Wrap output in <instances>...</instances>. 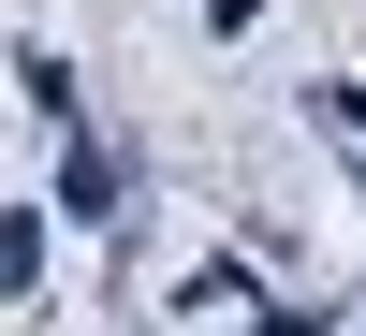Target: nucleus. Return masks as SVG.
Returning a JSON list of instances; mask_svg holds the SVG:
<instances>
[{"label":"nucleus","mask_w":366,"mask_h":336,"mask_svg":"<svg viewBox=\"0 0 366 336\" xmlns=\"http://www.w3.org/2000/svg\"><path fill=\"white\" fill-rule=\"evenodd\" d=\"M59 205H74V220H117V161H103V146H88V132L59 146Z\"/></svg>","instance_id":"nucleus-1"},{"label":"nucleus","mask_w":366,"mask_h":336,"mask_svg":"<svg viewBox=\"0 0 366 336\" xmlns=\"http://www.w3.org/2000/svg\"><path fill=\"white\" fill-rule=\"evenodd\" d=\"M15 292H44V220L0 205V307H15Z\"/></svg>","instance_id":"nucleus-2"},{"label":"nucleus","mask_w":366,"mask_h":336,"mask_svg":"<svg viewBox=\"0 0 366 336\" xmlns=\"http://www.w3.org/2000/svg\"><path fill=\"white\" fill-rule=\"evenodd\" d=\"M15 88H29V117H59V132L88 117V103H74V58H59V44H29V58H15Z\"/></svg>","instance_id":"nucleus-3"},{"label":"nucleus","mask_w":366,"mask_h":336,"mask_svg":"<svg viewBox=\"0 0 366 336\" xmlns=\"http://www.w3.org/2000/svg\"><path fill=\"white\" fill-rule=\"evenodd\" d=\"M176 307H264V278H249V263H191V278H176Z\"/></svg>","instance_id":"nucleus-4"},{"label":"nucleus","mask_w":366,"mask_h":336,"mask_svg":"<svg viewBox=\"0 0 366 336\" xmlns=\"http://www.w3.org/2000/svg\"><path fill=\"white\" fill-rule=\"evenodd\" d=\"M308 117H322V132H337L352 161H366V88H308Z\"/></svg>","instance_id":"nucleus-5"},{"label":"nucleus","mask_w":366,"mask_h":336,"mask_svg":"<svg viewBox=\"0 0 366 336\" xmlns=\"http://www.w3.org/2000/svg\"><path fill=\"white\" fill-rule=\"evenodd\" d=\"M234 336H322V307H234Z\"/></svg>","instance_id":"nucleus-6"}]
</instances>
